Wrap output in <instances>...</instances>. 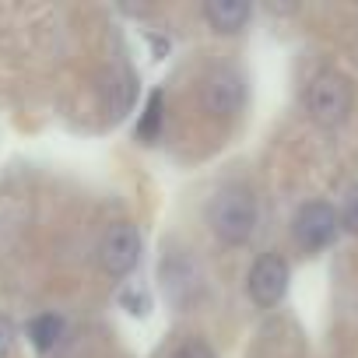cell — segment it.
Listing matches in <instances>:
<instances>
[{"instance_id": "1", "label": "cell", "mask_w": 358, "mask_h": 358, "mask_svg": "<svg viewBox=\"0 0 358 358\" xmlns=\"http://www.w3.org/2000/svg\"><path fill=\"white\" fill-rule=\"evenodd\" d=\"M257 215L260 211L250 187H225L208 208V222L225 246H243L257 229Z\"/></svg>"}, {"instance_id": "2", "label": "cell", "mask_w": 358, "mask_h": 358, "mask_svg": "<svg viewBox=\"0 0 358 358\" xmlns=\"http://www.w3.org/2000/svg\"><path fill=\"white\" fill-rule=\"evenodd\" d=\"M306 113L320 127H341L351 113V85L337 71H320L306 85Z\"/></svg>"}, {"instance_id": "3", "label": "cell", "mask_w": 358, "mask_h": 358, "mask_svg": "<svg viewBox=\"0 0 358 358\" xmlns=\"http://www.w3.org/2000/svg\"><path fill=\"white\" fill-rule=\"evenodd\" d=\"M141 260V232L137 225L130 222H116L102 232V243H99V264L106 274L113 278H123L137 267Z\"/></svg>"}, {"instance_id": "4", "label": "cell", "mask_w": 358, "mask_h": 358, "mask_svg": "<svg viewBox=\"0 0 358 358\" xmlns=\"http://www.w3.org/2000/svg\"><path fill=\"white\" fill-rule=\"evenodd\" d=\"M337 225H341V218H337V211H334L330 204L309 201V204L299 208V215H295V222H292V232H295V243H299L302 250L316 253V250H323V246L334 243Z\"/></svg>"}, {"instance_id": "5", "label": "cell", "mask_w": 358, "mask_h": 358, "mask_svg": "<svg viewBox=\"0 0 358 358\" xmlns=\"http://www.w3.org/2000/svg\"><path fill=\"white\" fill-rule=\"evenodd\" d=\"M246 102V78L236 67H215L204 81V106L211 116H232Z\"/></svg>"}, {"instance_id": "6", "label": "cell", "mask_w": 358, "mask_h": 358, "mask_svg": "<svg viewBox=\"0 0 358 358\" xmlns=\"http://www.w3.org/2000/svg\"><path fill=\"white\" fill-rule=\"evenodd\" d=\"M246 288H250V299H253L257 306H264V309L278 306V302L285 299V292H288V264H285L278 253H264V257L253 264Z\"/></svg>"}, {"instance_id": "7", "label": "cell", "mask_w": 358, "mask_h": 358, "mask_svg": "<svg viewBox=\"0 0 358 358\" xmlns=\"http://www.w3.org/2000/svg\"><path fill=\"white\" fill-rule=\"evenodd\" d=\"M250 15H253V8L243 4V0H211V4H204V18L218 32H239L250 22Z\"/></svg>"}, {"instance_id": "8", "label": "cell", "mask_w": 358, "mask_h": 358, "mask_svg": "<svg viewBox=\"0 0 358 358\" xmlns=\"http://www.w3.org/2000/svg\"><path fill=\"white\" fill-rule=\"evenodd\" d=\"M60 334H64V320H60L57 313H39V316L29 323V337H32V344H36L39 351L57 348Z\"/></svg>"}, {"instance_id": "9", "label": "cell", "mask_w": 358, "mask_h": 358, "mask_svg": "<svg viewBox=\"0 0 358 358\" xmlns=\"http://www.w3.org/2000/svg\"><path fill=\"white\" fill-rule=\"evenodd\" d=\"M162 102H165V95L162 92H151L148 95V106H144V113H141V123H137V137L141 141H158V134H162Z\"/></svg>"}, {"instance_id": "10", "label": "cell", "mask_w": 358, "mask_h": 358, "mask_svg": "<svg viewBox=\"0 0 358 358\" xmlns=\"http://www.w3.org/2000/svg\"><path fill=\"white\" fill-rule=\"evenodd\" d=\"M341 225H344L348 232L358 236V187H351V190L344 194V204H341Z\"/></svg>"}, {"instance_id": "11", "label": "cell", "mask_w": 358, "mask_h": 358, "mask_svg": "<svg viewBox=\"0 0 358 358\" xmlns=\"http://www.w3.org/2000/svg\"><path fill=\"white\" fill-rule=\"evenodd\" d=\"M172 358H215V351L204 344V341H187L172 351Z\"/></svg>"}, {"instance_id": "12", "label": "cell", "mask_w": 358, "mask_h": 358, "mask_svg": "<svg viewBox=\"0 0 358 358\" xmlns=\"http://www.w3.org/2000/svg\"><path fill=\"white\" fill-rule=\"evenodd\" d=\"M11 348H15V327L8 316H0V358H8Z\"/></svg>"}]
</instances>
